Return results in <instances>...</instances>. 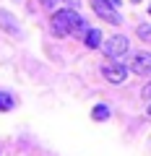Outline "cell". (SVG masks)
<instances>
[{"label": "cell", "mask_w": 151, "mask_h": 156, "mask_svg": "<svg viewBox=\"0 0 151 156\" xmlns=\"http://www.w3.org/2000/svg\"><path fill=\"white\" fill-rule=\"evenodd\" d=\"M86 18H81L78 11H73V8H60V11L52 13L50 18V31L55 34V37H70V34H81L84 37L86 34Z\"/></svg>", "instance_id": "cell-1"}, {"label": "cell", "mask_w": 151, "mask_h": 156, "mask_svg": "<svg viewBox=\"0 0 151 156\" xmlns=\"http://www.w3.org/2000/svg\"><path fill=\"white\" fill-rule=\"evenodd\" d=\"M102 47H104V55L110 57V60H125V57L130 55V42H128L125 34L110 37L107 42H102Z\"/></svg>", "instance_id": "cell-2"}, {"label": "cell", "mask_w": 151, "mask_h": 156, "mask_svg": "<svg viewBox=\"0 0 151 156\" xmlns=\"http://www.w3.org/2000/svg\"><path fill=\"white\" fill-rule=\"evenodd\" d=\"M102 76H104L110 83L120 86V83H125V78H128V68L123 65V60H110V62L102 65Z\"/></svg>", "instance_id": "cell-3"}, {"label": "cell", "mask_w": 151, "mask_h": 156, "mask_svg": "<svg viewBox=\"0 0 151 156\" xmlns=\"http://www.w3.org/2000/svg\"><path fill=\"white\" fill-rule=\"evenodd\" d=\"M91 8H94V13L102 21L112 23V26H120V23H123V16L117 13V8L110 5V3H104V0H91Z\"/></svg>", "instance_id": "cell-4"}, {"label": "cell", "mask_w": 151, "mask_h": 156, "mask_svg": "<svg viewBox=\"0 0 151 156\" xmlns=\"http://www.w3.org/2000/svg\"><path fill=\"white\" fill-rule=\"evenodd\" d=\"M130 70L135 76H151V52H135L130 57Z\"/></svg>", "instance_id": "cell-5"}, {"label": "cell", "mask_w": 151, "mask_h": 156, "mask_svg": "<svg viewBox=\"0 0 151 156\" xmlns=\"http://www.w3.org/2000/svg\"><path fill=\"white\" fill-rule=\"evenodd\" d=\"M0 31L11 34V37H21V26H18V18L13 16L11 11H0Z\"/></svg>", "instance_id": "cell-6"}, {"label": "cell", "mask_w": 151, "mask_h": 156, "mask_svg": "<svg viewBox=\"0 0 151 156\" xmlns=\"http://www.w3.org/2000/svg\"><path fill=\"white\" fill-rule=\"evenodd\" d=\"M84 44L89 47V50L102 47V31H99V29H86V34H84Z\"/></svg>", "instance_id": "cell-7"}, {"label": "cell", "mask_w": 151, "mask_h": 156, "mask_svg": "<svg viewBox=\"0 0 151 156\" xmlns=\"http://www.w3.org/2000/svg\"><path fill=\"white\" fill-rule=\"evenodd\" d=\"M110 107L107 104H94V109H91V120H94V122H107V120H110Z\"/></svg>", "instance_id": "cell-8"}, {"label": "cell", "mask_w": 151, "mask_h": 156, "mask_svg": "<svg viewBox=\"0 0 151 156\" xmlns=\"http://www.w3.org/2000/svg\"><path fill=\"white\" fill-rule=\"evenodd\" d=\"M13 107H16L13 94H8V91H0V112H11Z\"/></svg>", "instance_id": "cell-9"}, {"label": "cell", "mask_w": 151, "mask_h": 156, "mask_svg": "<svg viewBox=\"0 0 151 156\" xmlns=\"http://www.w3.org/2000/svg\"><path fill=\"white\" fill-rule=\"evenodd\" d=\"M135 34H138V39H141V42L151 44V23H141V26L135 29Z\"/></svg>", "instance_id": "cell-10"}, {"label": "cell", "mask_w": 151, "mask_h": 156, "mask_svg": "<svg viewBox=\"0 0 151 156\" xmlns=\"http://www.w3.org/2000/svg\"><path fill=\"white\" fill-rule=\"evenodd\" d=\"M60 0H39V5H45V8H52V5H57Z\"/></svg>", "instance_id": "cell-11"}, {"label": "cell", "mask_w": 151, "mask_h": 156, "mask_svg": "<svg viewBox=\"0 0 151 156\" xmlns=\"http://www.w3.org/2000/svg\"><path fill=\"white\" fill-rule=\"evenodd\" d=\"M141 94H143V99H151V83L143 86V91H141Z\"/></svg>", "instance_id": "cell-12"}, {"label": "cell", "mask_w": 151, "mask_h": 156, "mask_svg": "<svg viewBox=\"0 0 151 156\" xmlns=\"http://www.w3.org/2000/svg\"><path fill=\"white\" fill-rule=\"evenodd\" d=\"M104 3H110V5H115V8H120V5H123L120 0H104Z\"/></svg>", "instance_id": "cell-13"}, {"label": "cell", "mask_w": 151, "mask_h": 156, "mask_svg": "<svg viewBox=\"0 0 151 156\" xmlns=\"http://www.w3.org/2000/svg\"><path fill=\"white\" fill-rule=\"evenodd\" d=\"M130 3H141V0H130Z\"/></svg>", "instance_id": "cell-14"}, {"label": "cell", "mask_w": 151, "mask_h": 156, "mask_svg": "<svg viewBox=\"0 0 151 156\" xmlns=\"http://www.w3.org/2000/svg\"><path fill=\"white\" fill-rule=\"evenodd\" d=\"M149 115H151V107H149Z\"/></svg>", "instance_id": "cell-15"}, {"label": "cell", "mask_w": 151, "mask_h": 156, "mask_svg": "<svg viewBox=\"0 0 151 156\" xmlns=\"http://www.w3.org/2000/svg\"><path fill=\"white\" fill-rule=\"evenodd\" d=\"M149 13H151V5H149Z\"/></svg>", "instance_id": "cell-16"}]
</instances>
